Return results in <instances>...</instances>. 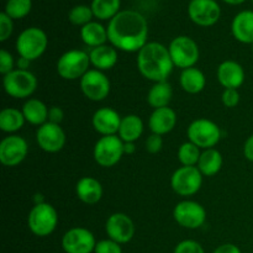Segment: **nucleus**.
Segmentation results:
<instances>
[{
	"instance_id": "nucleus-16",
	"label": "nucleus",
	"mask_w": 253,
	"mask_h": 253,
	"mask_svg": "<svg viewBox=\"0 0 253 253\" xmlns=\"http://www.w3.org/2000/svg\"><path fill=\"white\" fill-rule=\"evenodd\" d=\"M105 231L109 239L124 245L130 242L135 236V224L128 215L124 212H115L106 220Z\"/></svg>"
},
{
	"instance_id": "nucleus-41",
	"label": "nucleus",
	"mask_w": 253,
	"mask_h": 253,
	"mask_svg": "<svg viewBox=\"0 0 253 253\" xmlns=\"http://www.w3.org/2000/svg\"><path fill=\"white\" fill-rule=\"evenodd\" d=\"M64 118V111L62 110V108L59 106H51L48 110V121L53 124H58L61 125V123L63 121Z\"/></svg>"
},
{
	"instance_id": "nucleus-31",
	"label": "nucleus",
	"mask_w": 253,
	"mask_h": 253,
	"mask_svg": "<svg viewBox=\"0 0 253 253\" xmlns=\"http://www.w3.org/2000/svg\"><path fill=\"white\" fill-rule=\"evenodd\" d=\"M121 0H93L91 10L96 19L111 20L120 12Z\"/></svg>"
},
{
	"instance_id": "nucleus-1",
	"label": "nucleus",
	"mask_w": 253,
	"mask_h": 253,
	"mask_svg": "<svg viewBox=\"0 0 253 253\" xmlns=\"http://www.w3.org/2000/svg\"><path fill=\"white\" fill-rule=\"evenodd\" d=\"M108 39L111 46L124 52H138L148 39V24L142 14L123 10L109 21Z\"/></svg>"
},
{
	"instance_id": "nucleus-7",
	"label": "nucleus",
	"mask_w": 253,
	"mask_h": 253,
	"mask_svg": "<svg viewBox=\"0 0 253 253\" xmlns=\"http://www.w3.org/2000/svg\"><path fill=\"white\" fill-rule=\"evenodd\" d=\"M169 54L174 67L187 69L192 68L199 61L200 51L197 42L189 36H177L170 41Z\"/></svg>"
},
{
	"instance_id": "nucleus-40",
	"label": "nucleus",
	"mask_w": 253,
	"mask_h": 253,
	"mask_svg": "<svg viewBox=\"0 0 253 253\" xmlns=\"http://www.w3.org/2000/svg\"><path fill=\"white\" fill-rule=\"evenodd\" d=\"M146 151L148 153H152V155H156V153L161 152L163 147V138L162 136L157 135V133H151L150 136L146 140Z\"/></svg>"
},
{
	"instance_id": "nucleus-22",
	"label": "nucleus",
	"mask_w": 253,
	"mask_h": 253,
	"mask_svg": "<svg viewBox=\"0 0 253 253\" xmlns=\"http://www.w3.org/2000/svg\"><path fill=\"white\" fill-rule=\"evenodd\" d=\"M231 32L241 43H253V11L244 10L234 17L231 22Z\"/></svg>"
},
{
	"instance_id": "nucleus-23",
	"label": "nucleus",
	"mask_w": 253,
	"mask_h": 253,
	"mask_svg": "<svg viewBox=\"0 0 253 253\" xmlns=\"http://www.w3.org/2000/svg\"><path fill=\"white\" fill-rule=\"evenodd\" d=\"M89 58H90V64L94 67V69L104 72L114 68L118 63L119 57L115 47L111 44L110 46L103 44V46L91 48Z\"/></svg>"
},
{
	"instance_id": "nucleus-9",
	"label": "nucleus",
	"mask_w": 253,
	"mask_h": 253,
	"mask_svg": "<svg viewBox=\"0 0 253 253\" xmlns=\"http://www.w3.org/2000/svg\"><path fill=\"white\" fill-rule=\"evenodd\" d=\"M190 142L199 148L208 150L214 148L221 138V130L214 121L208 119H197L189 125L187 130Z\"/></svg>"
},
{
	"instance_id": "nucleus-3",
	"label": "nucleus",
	"mask_w": 253,
	"mask_h": 253,
	"mask_svg": "<svg viewBox=\"0 0 253 253\" xmlns=\"http://www.w3.org/2000/svg\"><path fill=\"white\" fill-rule=\"evenodd\" d=\"M15 46L20 57L32 62L44 53L48 46V39L46 32L40 27H29L17 36Z\"/></svg>"
},
{
	"instance_id": "nucleus-26",
	"label": "nucleus",
	"mask_w": 253,
	"mask_h": 253,
	"mask_svg": "<svg viewBox=\"0 0 253 253\" xmlns=\"http://www.w3.org/2000/svg\"><path fill=\"white\" fill-rule=\"evenodd\" d=\"M179 83L185 93L199 94L207 85V78L200 69L192 67V68L183 69L180 73Z\"/></svg>"
},
{
	"instance_id": "nucleus-5",
	"label": "nucleus",
	"mask_w": 253,
	"mask_h": 253,
	"mask_svg": "<svg viewBox=\"0 0 253 253\" xmlns=\"http://www.w3.org/2000/svg\"><path fill=\"white\" fill-rule=\"evenodd\" d=\"M90 58L82 49H69L57 61V73L66 81H77L83 78L89 71Z\"/></svg>"
},
{
	"instance_id": "nucleus-33",
	"label": "nucleus",
	"mask_w": 253,
	"mask_h": 253,
	"mask_svg": "<svg viewBox=\"0 0 253 253\" xmlns=\"http://www.w3.org/2000/svg\"><path fill=\"white\" fill-rule=\"evenodd\" d=\"M32 0H7L4 12L12 20L27 16L31 11Z\"/></svg>"
},
{
	"instance_id": "nucleus-42",
	"label": "nucleus",
	"mask_w": 253,
	"mask_h": 253,
	"mask_svg": "<svg viewBox=\"0 0 253 253\" xmlns=\"http://www.w3.org/2000/svg\"><path fill=\"white\" fill-rule=\"evenodd\" d=\"M214 253H242V252L236 245L224 244V245H220L219 247H216Z\"/></svg>"
},
{
	"instance_id": "nucleus-37",
	"label": "nucleus",
	"mask_w": 253,
	"mask_h": 253,
	"mask_svg": "<svg viewBox=\"0 0 253 253\" xmlns=\"http://www.w3.org/2000/svg\"><path fill=\"white\" fill-rule=\"evenodd\" d=\"M94 253H123V249H121L120 244L113 241V240H101V241L96 242Z\"/></svg>"
},
{
	"instance_id": "nucleus-48",
	"label": "nucleus",
	"mask_w": 253,
	"mask_h": 253,
	"mask_svg": "<svg viewBox=\"0 0 253 253\" xmlns=\"http://www.w3.org/2000/svg\"><path fill=\"white\" fill-rule=\"evenodd\" d=\"M252 2H253V0H252Z\"/></svg>"
},
{
	"instance_id": "nucleus-43",
	"label": "nucleus",
	"mask_w": 253,
	"mask_h": 253,
	"mask_svg": "<svg viewBox=\"0 0 253 253\" xmlns=\"http://www.w3.org/2000/svg\"><path fill=\"white\" fill-rule=\"evenodd\" d=\"M244 156L247 161L253 162V135L250 136L246 140L244 146Z\"/></svg>"
},
{
	"instance_id": "nucleus-27",
	"label": "nucleus",
	"mask_w": 253,
	"mask_h": 253,
	"mask_svg": "<svg viewBox=\"0 0 253 253\" xmlns=\"http://www.w3.org/2000/svg\"><path fill=\"white\" fill-rule=\"evenodd\" d=\"M222 163H224V160L220 151H217L216 148H208L203 151L200 155L197 167L205 177H214L221 170Z\"/></svg>"
},
{
	"instance_id": "nucleus-47",
	"label": "nucleus",
	"mask_w": 253,
	"mask_h": 253,
	"mask_svg": "<svg viewBox=\"0 0 253 253\" xmlns=\"http://www.w3.org/2000/svg\"><path fill=\"white\" fill-rule=\"evenodd\" d=\"M252 51H253V43H252Z\"/></svg>"
},
{
	"instance_id": "nucleus-6",
	"label": "nucleus",
	"mask_w": 253,
	"mask_h": 253,
	"mask_svg": "<svg viewBox=\"0 0 253 253\" xmlns=\"http://www.w3.org/2000/svg\"><path fill=\"white\" fill-rule=\"evenodd\" d=\"M5 93L15 99H26L35 93L37 78L34 73L25 69H14L2 78Z\"/></svg>"
},
{
	"instance_id": "nucleus-12",
	"label": "nucleus",
	"mask_w": 253,
	"mask_h": 253,
	"mask_svg": "<svg viewBox=\"0 0 253 253\" xmlns=\"http://www.w3.org/2000/svg\"><path fill=\"white\" fill-rule=\"evenodd\" d=\"M82 93L91 101H101L110 94L111 84L104 72L89 69L81 79Z\"/></svg>"
},
{
	"instance_id": "nucleus-15",
	"label": "nucleus",
	"mask_w": 253,
	"mask_h": 253,
	"mask_svg": "<svg viewBox=\"0 0 253 253\" xmlns=\"http://www.w3.org/2000/svg\"><path fill=\"white\" fill-rule=\"evenodd\" d=\"M29 145L17 135H10L0 142V162L5 167H16L26 158Z\"/></svg>"
},
{
	"instance_id": "nucleus-24",
	"label": "nucleus",
	"mask_w": 253,
	"mask_h": 253,
	"mask_svg": "<svg viewBox=\"0 0 253 253\" xmlns=\"http://www.w3.org/2000/svg\"><path fill=\"white\" fill-rule=\"evenodd\" d=\"M48 110L49 108L43 101L35 98L27 99L21 109L25 120L36 126H41L48 121Z\"/></svg>"
},
{
	"instance_id": "nucleus-17",
	"label": "nucleus",
	"mask_w": 253,
	"mask_h": 253,
	"mask_svg": "<svg viewBox=\"0 0 253 253\" xmlns=\"http://www.w3.org/2000/svg\"><path fill=\"white\" fill-rule=\"evenodd\" d=\"M36 141L42 151L57 153L66 145V132L61 125L47 121L36 131Z\"/></svg>"
},
{
	"instance_id": "nucleus-35",
	"label": "nucleus",
	"mask_w": 253,
	"mask_h": 253,
	"mask_svg": "<svg viewBox=\"0 0 253 253\" xmlns=\"http://www.w3.org/2000/svg\"><path fill=\"white\" fill-rule=\"evenodd\" d=\"M173 253H205V251L199 242L194 240H184L175 246Z\"/></svg>"
},
{
	"instance_id": "nucleus-10",
	"label": "nucleus",
	"mask_w": 253,
	"mask_h": 253,
	"mask_svg": "<svg viewBox=\"0 0 253 253\" xmlns=\"http://www.w3.org/2000/svg\"><path fill=\"white\" fill-rule=\"evenodd\" d=\"M202 172L199 168L195 167H185L182 166L174 170L170 178V185L172 189L180 197H192L197 194L203 185Z\"/></svg>"
},
{
	"instance_id": "nucleus-44",
	"label": "nucleus",
	"mask_w": 253,
	"mask_h": 253,
	"mask_svg": "<svg viewBox=\"0 0 253 253\" xmlns=\"http://www.w3.org/2000/svg\"><path fill=\"white\" fill-rule=\"evenodd\" d=\"M30 63H31V62H30L29 59H26V58H22V57H20V58H19V61L16 62L17 69H25V71H27V68H29Z\"/></svg>"
},
{
	"instance_id": "nucleus-32",
	"label": "nucleus",
	"mask_w": 253,
	"mask_h": 253,
	"mask_svg": "<svg viewBox=\"0 0 253 253\" xmlns=\"http://www.w3.org/2000/svg\"><path fill=\"white\" fill-rule=\"evenodd\" d=\"M200 155H202L200 148L190 141L182 143L180 147L178 148V160L182 163V166H185V167L198 166Z\"/></svg>"
},
{
	"instance_id": "nucleus-8",
	"label": "nucleus",
	"mask_w": 253,
	"mask_h": 253,
	"mask_svg": "<svg viewBox=\"0 0 253 253\" xmlns=\"http://www.w3.org/2000/svg\"><path fill=\"white\" fill-rule=\"evenodd\" d=\"M124 145L125 142L118 135L101 136L94 146V160L100 167H114L125 155Z\"/></svg>"
},
{
	"instance_id": "nucleus-28",
	"label": "nucleus",
	"mask_w": 253,
	"mask_h": 253,
	"mask_svg": "<svg viewBox=\"0 0 253 253\" xmlns=\"http://www.w3.org/2000/svg\"><path fill=\"white\" fill-rule=\"evenodd\" d=\"M172 98L173 89L167 81L155 83L147 93V103L153 109L166 108V106L169 105Z\"/></svg>"
},
{
	"instance_id": "nucleus-38",
	"label": "nucleus",
	"mask_w": 253,
	"mask_h": 253,
	"mask_svg": "<svg viewBox=\"0 0 253 253\" xmlns=\"http://www.w3.org/2000/svg\"><path fill=\"white\" fill-rule=\"evenodd\" d=\"M15 64L16 63H15L12 54L6 49H0V73L2 76H6L10 72L14 71Z\"/></svg>"
},
{
	"instance_id": "nucleus-21",
	"label": "nucleus",
	"mask_w": 253,
	"mask_h": 253,
	"mask_svg": "<svg viewBox=\"0 0 253 253\" xmlns=\"http://www.w3.org/2000/svg\"><path fill=\"white\" fill-rule=\"evenodd\" d=\"M76 194L82 203L94 205L103 198V185L93 177H83L77 182Z\"/></svg>"
},
{
	"instance_id": "nucleus-19",
	"label": "nucleus",
	"mask_w": 253,
	"mask_h": 253,
	"mask_svg": "<svg viewBox=\"0 0 253 253\" xmlns=\"http://www.w3.org/2000/svg\"><path fill=\"white\" fill-rule=\"evenodd\" d=\"M217 81L225 89H239L245 82V69L239 62L224 61L217 67Z\"/></svg>"
},
{
	"instance_id": "nucleus-36",
	"label": "nucleus",
	"mask_w": 253,
	"mask_h": 253,
	"mask_svg": "<svg viewBox=\"0 0 253 253\" xmlns=\"http://www.w3.org/2000/svg\"><path fill=\"white\" fill-rule=\"evenodd\" d=\"M14 31V24H12V19L7 16L4 11L0 14V41L5 42Z\"/></svg>"
},
{
	"instance_id": "nucleus-14",
	"label": "nucleus",
	"mask_w": 253,
	"mask_h": 253,
	"mask_svg": "<svg viewBox=\"0 0 253 253\" xmlns=\"http://www.w3.org/2000/svg\"><path fill=\"white\" fill-rule=\"evenodd\" d=\"M188 15L198 26L209 27L221 16V7L215 0H192L188 5Z\"/></svg>"
},
{
	"instance_id": "nucleus-20",
	"label": "nucleus",
	"mask_w": 253,
	"mask_h": 253,
	"mask_svg": "<svg viewBox=\"0 0 253 253\" xmlns=\"http://www.w3.org/2000/svg\"><path fill=\"white\" fill-rule=\"evenodd\" d=\"M177 125V114L169 106L153 109L148 120V126L152 133L163 136L169 133Z\"/></svg>"
},
{
	"instance_id": "nucleus-13",
	"label": "nucleus",
	"mask_w": 253,
	"mask_h": 253,
	"mask_svg": "<svg viewBox=\"0 0 253 253\" xmlns=\"http://www.w3.org/2000/svg\"><path fill=\"white\" fill-rule=\"evenodd\" d=\"M95 246L93 232L85 227H72L62 237V249L66 253H91Z\"/></svg>"
},
{
	"instance_id": "nucleus-30",
	"label": "nucleus",
	"mask_w": 253,
	"mask_h": 253,
	"mask_svg": "<svg viewBox=\"0 0 253 253\" xmlns=\"http://www.w3.org/2000/svg\"><path fill=\"white\" fill-rule=\"evenodd\" d=\"M25 116L21 110L16 108H5L0 113V130L6 133H12L22 128Z\"/></svg>"
},
{
	"instance_id": "nucleus-46",
	"label": "nucleus",
	"mask_w": 253,
	"mask_h": 253,
	"mask_svg": "<svg viewBox=\"0 0 253 253\" xmlns=\"http://www.w3.org/2000/svg\"><path fill=\"white\" fill-rule=\"evenodd\" d=\"M222 1L227 2V4H230V5H240V4H242V2L246 1V0H222Z\"/></svg>"
},
{
	"instance_id": "nucleus-11",
	"label": "nucleus",
	"mask_w": 253,
	"mask_h": 253,
	"mask_svg": "<svg viewBox=\"0 0 253 253\" xmlns=\"http://www.w3.org/2000/svg\"><path fill=\"white\" fill-rule=\"evenodd\" d=\"M175 222L184 229L195 230L202 227L207 220V210L202 204L193 200L179 202L173 209Z\"/></svg>"
},
{
	"instance_id": "nucleus-45",
	"label": "nucleus",
	"mask_w": 253,
	"mask_h": 253,
	"mask_svg": "<svg viewBox=\"0 0 253 253\" xmlns=\"http://www.w3.org/2000/svg\"><path fill=\"white\" fill-rule=\"evenodd\" d=\"M124 151H125V153H127V155H132L136 151L135 142H125V145H124Z\"/></svg>"
},
{
	"instance_id": "nucleus-18",
	"label": "nucleus",
	"mask_w": 253,
	"mask_h": 253,
	"mask_svg": "<svg viewBox=\"0 0 253 253\" xmlns=\"http://www.w3.org/2000/svg\"><path fill=\"white\" fill-rule=\"evenodd\" d=\"M121 116L111 108H101L94 113L91 124L94 130L101 136L116 135L121 124Z\"/></svg>"
},
{
	"instance_id": "nucleus-4",
	"label": "nucleus",
	"mask_w": 253,
	"mask_h": 253,
	"mask_svg": "<svg viewBox=\"0 0 253 253\" xmlns=\"http://www.w3.org/2000/svg\"><path fill=\"white\" fill-rule=\"evenodd\" d=\"M58 225L57 210L48 203L35 204L27 216L30 231L39 237H47L56 230Z\"/></svg>"
},
{
	"instance_id": "nucleus-29",
	"label": "nucleus",
	"mask_w": 253,
	"mask_h": 253,
	"mask_svg": "<svg viewBox=\"0 0 253 253\" xmlns=\"http://www.w3.org/2000/svg\"><path fill=\"white\" fill-rule=\"evenodd\" d=\"M81 37L82 41L86 46L91 47V48L103 46V44H105L106 41H109L108 30L96 21H91L89 24H86L85 26L82 27Z\"/></svg>"
},
{
	"instance_id": "nucleus-34",
	"label": "nucleus",
	"mask_w": 253,
	"mask_h": 253,
	"mask_svg": "<svg viewBox=\"0 0 253 253\" xmlns=\"http://www.w3.org/2000/svg\"><path fill=\"white\" fill-rule=\"evenodd\" d=\"M94 14L93 10L88 5H77V6L72 7L71 11L68 14L69 21L76 26H85L86 24L91 22Z\"/></svg>"
},
{
	"instance_id": "nucleus-2",
	"label": "nucleus",
	"mask_w": 253,
	"mask_h": 253,
	"mask_svg": "<svg viewBox=\"0 0 253 253\" xmlns=\"http://www.w3.org/2000/svg\"><path fill=\"white\" fill-rule=\"evenodd\" d=\"M169 49L160 42H147L137 52V68L148 81L166 82L173 72Z\"/></svg>"
},
{
	"instance_id": "nucleus-39",
	"label": "nucleus",
	"mask_w": 253,
	"mask_h": 253,
	"mask_svg": "<svg viewBox=\"0 0 253 253\" xmlns=\"http://www.w3.org/2000/svg\"><path fill=\"white\" fill-rule=\"evenodd\" d=\"M221 101L226 108H235L240 103V93L237 89H224Z\"/></svg>"
},
{
	"instance_id": "nucleus-25",
	"label": "nucleus",
	"mask_w": 253,
	"mask_h": 253,
	"mask_svg": "<svg viewBox=\"0 0 253 253\" xmlns=\"http://www.w3.org/2000/svg\"><path fill=\"white\" fill-rule=\"evenodd\" d=\"M143 127L142 119L135 114H130L121 119L118 136L124 142H135L143 133Z\"/></svg>"
}]
</instances>
